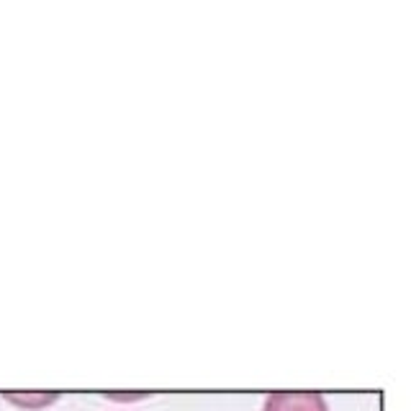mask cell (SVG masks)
I'll list each match as a JSON object with an SVG mask.
<instances>
[{"label": "cell", "instance_id": "1", "mask_svg": "<svg viewBox=\"0 0 411 411\" xmlns=\"http://www.w3.org/2000/svg\"><path fill=\"white\" fill-rule=\"evenodd\" d=\"M263 411H329L326 399L313 391H283L270 393L263 403Z\"/></svg>", "mask_w": 411, "mask_h": 411}, {"label": "cell", "instance_id": "2", "mask_svg": "<svg viewBox=\"0 0 411 411\" xmlns=\"http://www.w3.org/2000/svg\"><path fill=\"white\" fill-rule=\"evenodd\" d=\"M8 403L13 406H21V409H44V406H52L54 401H59L57 393H5L3 396Z\"/></svg>", "mask_w": 411, "mask_h": 411}, {"label": "cell", "instance_id": "3", "mask_svg": "<svg viewBox=\"0 0 411 411\" xmlns=\"http://www.w3.org/2000/svg\"><path fill=\"white\" fill-rule=\"evenodd\" d=\"M106 399L111 401H142V399H149V393H108Z\"/></svg>", "mask_w": 411, "mask_h": 411}]
</instances>
